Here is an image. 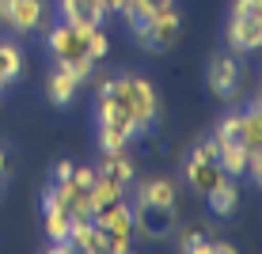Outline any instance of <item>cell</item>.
<instances>
[{
	"label": "cell",
	"instance_id": "1",
	"mask_svg": "<svg viewBox=\"0 0 262 254\" xmlns=\"http://www.w3.org/2000/svg\"><path fill=\"white\" fill-rule=\"evenodd\" d=\"M111 95L129 110L133 125H137V137L152 133V125L160 122V95H156V84L141 72H114V87Z\"/></svg>",
	"mask_w": 262,
	"mask_h": 254
},
{
	"label": "cell",
	"instance_id": "2",
	"mask_svg": "<svg viewBox=\"0 0 262 254\" xmlns=\"http://www.w3.org/2000/svg\"><path fill=\"white\" fill-rule=\"evenodd\" d=\"M122 23L129 27L133 42L148 53H167L179 42V34H183V15L175 8H164L156 15H141V12L129 8V12H122Z\"/></svg>",
	"mask_w": 262,
	"mask_h": 254
},
{
	"label": "cell",
	"instance_id": "3",
	"mask_svg": "<svg viewBox=\"0 0 262 254\" xmlns=\"http://www.w3.org/2000/svg\"><path fill=\"white\" fill-rule=\"evenodd\" d=\"M46 50H50V57H53V65L72 68L84 84L92 80L95 61H92V53H88V31H80V27L57 19V23L46 27Z\"/></svg>",
	"mask_w": 262,
	"mask_h": 254
},
{
	"label": "cell",
	"instance_id": "4",
	"mask_svg": "<svg viewBox=\"0 0 262 254\" xmlns=\"http://www.w3.org/2000/svg\"><path fill=\"white\" fill-rule=\"evenodd\" d=\"M224 42H228V53H236V57L262 50V23L251 8V0H232L228 23H224Z\"/></svg>",
	"mask_w": 262,
	"mask_h": 254
},
{
	"label": "cell",
	"instance_id": "5",
	"mask_svg": "<svg viewBox=\"0 0 262 254\" xmlns=\"http://www.w3.org/2000/svg\"><path fill=\"white\" fill-rule=\"evenodd\" d=\"M183 178H186V186H190L194 194H205L209 186H216V182L224 178L221 163H216V141H213V137H202L190 152H186V159H183Z\"/></svg>",
	"mask_w": 262,
	"mask_h": 254
},
{
	"label": "cell",
	"instance_id": "6",
	"mask_svg": "<svg viewBox=\"0 0 262 254\" xmlns=\"http://www.w3.org/2000/svg\"><path fill=\"white\" fill-rule=\"evenodd\" d=\"M50 0H0V23L12 34H38L50 27Z\"/></svg>",
	"mask_w": 262,
	"mask_h": 254
},
{
	"label": "cell",
	"instance_id": "7",
	"mask_svg": "<svg viewBox=\"0 0 262 254\" xmlns=\"http://www.w3.org/2000/svg\"><path fill=\"white\" fill-rule=\"evenodd\" d=\"M92 220L106 232V254H129L133 250V205L125 197L92 213Z\"/></svg>",
	"mask_w": 262,
	"mask_h": 254
},
{
	"label": "cell",
	"instance_id": "8",
	"mask_svg": "<svg viewBox=\"0 0 262 254\" xmlns=\"http://www.w3.org/2000/svg\"><path fill=\"white\" fill-rule=\"evenodd\" d=\"M239 84H243V68L236 53H213L205 61V87L213 99L221 103H236L239 99Z\"/></svg>",
	"mask_w": 262,
	"mask_h": 254
},
{
	"label": "cell",
	"instance_id": "9",
	"mask_svg": "<svg viewBox=\"0 0 262 254\" xmlns=\"http://www.w3.org/2000/svg\"><path fill=\"white\" fill-rule=\"evenodd\" d=\"M179 228V216L171 205H148V201H133V235L148 243H164Z\"/></svg>",
	"mask_w": 262,
	"mask_h": 254
},
{
	"label": "cell",
	"instance_id": "10",
	"mask_svg": "<svg viewBox=\"0 0 262 254\" xmlns=\"http://www.w3.org/2000/svg\"><path fill=\"white\" fill-rule=\"evenodd\" d=\"M69 228H72V216L50 182L42 194V235H46V243H69Z\"/></svg>",
	"mask_w": 262,
	"mask_h": 254
},
{
	"label": "cell",
	"instance_id": "11",
	"mask_svg": "<svg viewBox=\"0 0 262 254\" xmlns=\"http://www.w3.org/2000/svg\"><path fill=\"white\" fill-rule=\"evenodd\" d=\"M95 129H114V133H122V137L137 141V125H133L129 110H125L114 95H99L95 99Z\"/></svg>",
	"mask_w": 262,
	"mask_h": 254
},
{
	"label": "cell",
	"instance_id": "12",
	"mask_svg": "<svg viewBox=\"0 0 262 254\" xmlns=\"http://www.w3.org/2000/svg\"><path fill=\"white\" fill-rule=\"evenodd\" d=\"M57 15L65 23H72V27H80V31H92V27H103V19L111 12H106L103 4H95V0H57Z\"/></svg>",
	"mask_w": 262,
	"mask_h": 254
},
{
	"label": "cell",
	"instance_id": "13",
	"mask_svg": "<svg viewBox=\"0 0 262 254\" xmlns=\"http://www.w3.org/2000/svg\"><path fill=\"white\" fill-rule=\"evenodd\" d=\"M205 209H209V216H216V220H228V216H236L239 209V178H228L224 175L216 186L205 190Z\"/></svg>",
	"mask_w": 262,
	"mask_h": 254
},
{
	"label": "cell",
	"instance_id": "14",
	"mask_svg": "<svg viewBox=\"0 0 262 254\" xmlns=\"http://www.w3.org/2000/svg\"><path fill=\"white\" fill-rule=\"evenodd\" d=\"M80 87H84V80H80L72 68H65V65H53L50 68V76H46V99H50V106H69L72 99H76Z\"/></svg>",
	"mask_w": 262,
	"mask_h": 254
},
{
	"label": "cell",
	"instance_id": "15",
	"mask_svg": "<svg viewBox=\"0 0 262 254\" xmlns=\"http://www.w3.org/2000/svg\"><path fill=\"white\" fill-rule=\"evenodd\" d=\"M95 175L106 178V182H114V186H122V190H129L133 182H137L133 159L125 156V152H103V156H99V163H95Z\"/></svg>",
	"mask_w": 262,
	"mask_h": 254
},
{
	"label": "cell",
	"instance_id": "16",
	"mask_svg": "<svg viewBox=\"0 0 262 254\" xmlns=\"http://www.w3.org/2000/svg\"><path fill=\"white\" fill-rule=\"evenodd\" d=\"M69 243H72V250H84V254H106V232L99 228L92 216H84V220H72Z\"/></svg>",
	"mask_w": 262,
	"mask_h": 254
},
{
	"label": "cell",
	"instance_id": "17",
	"mask_svg": "<svg viewBox=\"0 0 262 254\" xmlns=\"http://www.w3.org/2000/svg\"><path fill=\"white\" fill-rule=\"evenodd\" d=\"M137 186V194H133V201H148V205H171L175 209V182L164 175H156V178H141V182H133Z\"/></svg>",
	"mask_w": 262,
	"mask_h": 254
},
{
	"label": "cell",
	"instance_id": "18",
	"mask_svg": "<svg viewBox=\"0 0 262 254\" xmlns=\"http://www.w3.org/2000/svg\"><path fill=\"white\" fill-rule=\"evenodd\" d=\"M247 159H251V152L243 148V144H216V163H221V171L228 178L247 175Z\"/></svg>",
	"mask_w": 262,
	"mask_h": 254
},
{
	"label": "cell",
	"instance_id": "19",
	"mask_svg": "<svg viewBox=\"0 0 262 254\" xmlns=\"http://www.w3.org/2000/svg\"><path fill=\"white\" fill-rule=\"evenodd\" d=\"M239 141L243 148H262V110H255V106H243L239 110Z\"/></svg>",
	"mask_w": 262,
	"mask_h": 254
},
{
	"label": "cell",
	"instance_id": "20",
	"mask_svg": "<svg viewBox=\"0 0 262 254\" xmlns=\"http://www.w3.org/2000/svg\"><path fill=\"white\" fill-rule=\"evenodd\" d=\"M0 68L8 72L12 84L23 76V50H19V42H15V38H0Z\"/></svg>",
	"mask_w": 262,
	"mask_h": 254
},
{
	"label": "cell",
	"instance_id": "21",
	"mask_svg": "<svg viewBox=\"0 0 262 254\" xmlns=\"http://www.w3.org/2000/svg\"><path fill=\"white\" fill-rule=\"evenodd\" d=\"M88 197H92V213H99V209L122 201L125 190H122V186H114V182H106V178H95V182L88 186Z\"/></svg>",
	"mask_w": 262,
	"mask_h": 254
},
{
	"label": "cell",
	"instance_id": "22",
	"mask_svg": "<svg viewBox=\"0 0 262 254\" xmlns=\"http://www.w3.org/2000/svg\"><path fill=\"white\" fill-rule=\"evenodd\" d=\"M179 250H186V254H213V235L205 228H186V232H179Z\"/></svg>",
	"mask_w": 262,
	"mask_h": 254
},
{
	"label": "cell",
	"instance_id": "23",
	"mask_svg": "<svg viewBox=\"0 0 262 254\" xmlns=\"http://www.w3.org/2000/svg\"><path fill=\"white\" fill-rule=\"evenodd\" d=\"M209 137H213L216 144H243V141H239V110H228V114H224L221 122L213 125ZM247 152H251V148H247Z\"/></svg>",
	"mask_w": 262,
	"mask_h": 254
},
{
	"label": "cell",
	"instance_id": "24",
	"mask_svg": "<svg viewBox=\"0 0 262 254\" xmlns=\"http://www.w3.org/2000/svg\"><path fill=\"white\" fill-rule=\"evenodd\" d=\"M88 53H92L95 65H99V61H106V53H111V38H106L103 27H92V31H88Z\"/></svg>",
	"mask_w": 262,
	"mask_h": 254
},
{
	"label": "cell",
	"instance_id": "25",
	"mask_svg": "<svg viewBox=\"0 0 262 254\" xmlns=\"http://www.w3.org/2000/svg\"><path fill=\"white\" fill-rule=\"evenodd\" d=\"M95 137H99V152H125L133 144L129 137H122L114 129H95Z\"/></svg>",
	"mask_w": 262,
	"mask_h": 254
},
{
	"label": "cell",
	"instance_id": "26",
	"mask_svg": "<svg viewBox=\"0 0 262 254\" xmlns=\"http://www.w3.org/2000/svg\"><path fill=\"white\" fill-rule=\"evenodd\" d=\"M164 8H175V0H133V12H141V15H156Z\"/></svg>",
	"mask_w": 262,
	"mask_h": 254
},
{
	"label": "cell",
	"instance_id": "27",
	"mask_svg": "<svg viewBox=\"0 0 262 254\" xmlns=\"http://www.w3.org/2000/svg\"><path fill=\"white\" fill-rule=\"evenodd\" d=\"M95 178H99V175H95V167H88V163H76V167H72V182H76V186H84V190H88V186L95 182Z\"/></svg>",
	"mask_w": 262,
	"mask_h": 254
},
{
	"label": "cell",
	"instance_id": "28",
	"mask_svg": "<svg viewBox=\"0 0 262 254\" xmlns=\"http://www.w3.org/2000/svg\"><path fill=\"white\" fill-rule=\"evenodd\" d=\"M247 178L255 182L258 190H262V148H255L251 152V159H247Z\"/></svg>",
	"mask_w": 262,
	"mask_h": 254
},
{
	"label": "cell",
	"instance_id": "29",
	"mask_svg": "<svg viewBox=\"0 0 262 254\" xmlns=\"http://www.w3.org/2000/svg\"><path fill=\"white\" fill-rule=\"evenodd\" d=\"M72 167H76L72 159H57V163H53V171H50V182H69V178H72Z\"/></svg>",
	"mask_w": 262,
	"mask_h": 254
},
{
	"label": "cell",
	"instance_id": "30",
	"mask_svg": "<svg viewBox=\"0 0 262 254\" xmlns=\"http://www.w3.org/2000/svg\"><path fill=\"white\" fill-rule=\"evenodd\" d=\"M103 4H106V12L122 15V12H129V8H133V0H103Z\"/></svg>",
	"mask_w": 262,
	"mask_h": 254
},
{
	"label": "cell",
	"instance_id": "31",
	"mask_svg": "<svg viewBox=\"0 0 262 254\" xmlns=\"http://www.w3.org/2000/svg\"><path fill=\"white\" fill-rule=\"evenodd\" d=\"M213 254H236V243H228V239H213Z\"/></svg>",
	"mask_w": 262,
	"mask_h": 254
},
{
	"label": "cell",
	"instance_id": "32",
	"mask_svg": "<svg viewBox=\"0 0 262 254\" xmlns=\"http://www.w3.org/2000/svg\"><path fill=\"white\" fill-rule=\"evenodd\" d=\"M0 175H12V156H8V148H0Z\"/></svg>",
	"mask_w": 262,
	"mask_h": 254
},
{
	"label": "cell",
	"instance_id": "33",
	"mask_svg": "<svg viewBox=\"0 0 262 254\" xmlns=\"http://www.w3.org/2000/svg\"><path fill=\"white\" fill-rule=\"evenodd\" d=\"M8 87H12V80H8V72H4V68H0V95H4V91H8Z\"/></svg>",
	"mask_w": 262,
	"mask_h": 254
},
{
	"label": "cell",
	"instance_id": "34",
	"mask_svg": "<svg viewBox=\"0 0 262 254\" xmlns=\"http://www.w3.org/2000/svg\"><path fill=\"white\" fill-rule=\"evenodd\" d=\"M247 106H255V110H262V91H258L255 99H251V103H247Z\"/></svg>",
	"mask_w": 262,
	"mask_h": 254
},
{
	"label": "cell",
	"instance_id": "35",
	"mask_svg": "<svg viewBox=\"0 0 262 254\" xmlns=\"http://www.w3.org/2000/svg\"><path fill=\"white\" fill-rule=\"evenodd\" d=\"M4 182H8V178H4V175H0V194H4Z\"/></svg>",
	"mask_w": 262,
	"mask_h": 254
}]
</instances>
